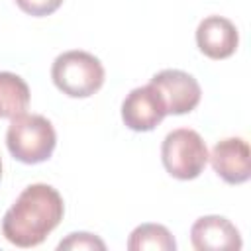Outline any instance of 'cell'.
Returning <instances> with one entry per match:
<instances>
[{"mask_svg": "<svg viewBox=\"0 0 251 251\" xmlns=\"http://www.w3.org/2000/svg\"><path fill=\"white\" fill-rule=\"evenodd\" d=\"M63 214V198L53 186L29 184L4 214L2 233L18 247H35L59 226Z\"/></svg>", "mask_w": 251, "mask_h": 251, "instance_id": "obj_1", "label": "cell"}, {"mask_svg": "<svg viewBox=\"0 0 251 251\" xmlns=\"http://www.w3.org/2000/svg\"><path fill=\"white\" fill-rule=\"evenodd\" d=\"M6 145L14 159L35 165L51 157L57 145V133L47 118L24 112L12 118L6 131Z\"/></svg>", "mask_w": 251, "mask_h": 251, "instance_id": "obj_2", "label": "cell"}, {"mask_svg": "<svg viewBox=\"0 0 251 251\" xmlns=\"http://www.w3.org/2000/svg\"><path fill=\"white\" fill-rule=\"evenodd\" d=\"M51 78L63 94L86 98L104 84V67L86 51H67L53 61Z\"/></svg>", "mask_w": 251, "mask_h": 251, "instance_id": "obj_3", "label": "cell"}, {"mask_svg": "<svg viewBox=\"0 0 251 251\" xmlns=\"http://www.w3.org/2000/svg\"><path fill=\"white\" fill-rule=\"evenodd\" d=\"M161 157L169 175L180 180H192L208 163V147L198 131L180 127L167 133L161 145Z\"/></svg>", "mask_w": 251, "mask_h": 251, "instance_id": "obj_4", "label": "cell"}, {"mask_svg": "<svg viewBox=\"0 0 251 251\" xmlns=\"http://www.w3.org/2000/svg\"><path fill=\"white\" fill-rule=\"evenodd\" d=\"M151 84L157 86V90L161 92L165 106H167V114H188L192 112L198 102H200V84L198 80L178 69H165L157 75H153Z\"/></svg>", "mask_w": 251, "mask_h": 251, "instance_id": "obj_5", "label": "cell"}, {"mask_svg": "<svg viewBox=\"0 0 251 251\" xmlns=\"http://www.w3.org/2000/svg\"><path fill=\"white\" fill-rule=\"evenodd\" d=\"M165 116V100L157 86H153L151 82L133 88L122 104V118L126 126L133 131H151L155 126L163 122Z\"/></svg>", "mask_w": 251, "mask_h": 251, "instance_id": "obj_6", "label": "cell"}, {"mask_svg": "<svg viewBox=\"0 0 251 251\" xmlns=\"http://www.w3.org/2000/svg\"><path fill=\"white\" fill-rule=\"evenodd\" d=\"M208 159L212 161L214 171L229 184H241L251 176V151L247 141L241 137H227L218 141Z\"/></svg>", "mask_w": 251, "mask_h": 251, "instance_id": "obj_7", "label": "cell"}, {"mask_svg": "<svg viewBox=\"0 0 251 251\" xmlns=\"http://www.w3.org/2000/svg\"><path fill=\"white\" fill-rule=\"evenodd\" d=\"M196 43L210 59H226L235 53L239 35L235 25L224 16H208L198 24Z\"/></svg>", "mask_w": 251, "mask_h": 251, "instance_id": "obj_8", "label": "cell"}, {"mask_svg": "<svg viewBox=\"0 0 251 251\" xmlns=\"http://www.w3.org/2000/svg\"><path fill=\"white\" fill-rule=\"evenodd\" d=\"M194 249H241V235L237 227L224 216H202L190 229Z\"/></svg>", "mask_w": 251, "mask_h": 251, "instance_id": "obj_9", "label": "cell"}, {"mask_svg": "<svg viewBox=\"0 0 251 251\" xmlns=\"http://www.w3.org/2000/svg\"><path fill=\"white\" fill-rule=\"evenodd\" d=\"M29 106V88L14 73L0 71V118H16Z\"/></svg>", "mask_w": 251, "mask_h": 251, "instance_id": "obj_10", "label": "cell"}, {"mask_svg": "<svg viewBox=\"0 0 251 251\" xmlns=\"http://www.w3.org/2000/svg\"><path fill=\"white\" fill-rule=\"evenodd\" d=\"M127 249L129 251H143V249L175 251L176 241L165 226H161V224H141L131 231L129 241H127Z\"/></svg>", "mask_w": 251, "mask_h": 251, "instance_id": "obj_11", "label": "cell"}, {"mask_svg": "<svg viewBox=\"0 0 251 251\" xmlns=\"http://www.w3.org/2000/svg\"><path fill=\"white\" fill-rule=\"evenodd\" d=\"M59 251L63 249H73V251H92V249H98V251H104L106 249V243L92 235V233H86V231H78V233H71L67 239H63L59 245H57Z\"/></svg>", "mask_w": 251, "mask_h": 251, "instance_id": "obj_12", "label": "cell"}, {"mask_svg": "<svg viewBox=\"0 0 251 251\" xmlns=\"http://www.w3.org/2000/svg\"><path fill=\"white\" fill-rule=\"evenodd\" d=\"M16 4L25 14L39 18V16H49L55 10H59V6L63 4V0H16Z\"/></svg>", "mask_w": 251, "mask_h": 251, "instance_id": "obj_13", "label": "cell"}, {"mask_svg": "<svg viewBox=\"0 0 251 251\" xmlns=\"http://www.w3.org/2000/svg\"><path fill=\"white\" fill-rule=\"evenodd\" d=\"M0 178H2V159H0Z\"/></svg>", "mask_w": 251, "mask_h": 251, "instance_id": "obj_14", "label": "cell"}]
</instances>
